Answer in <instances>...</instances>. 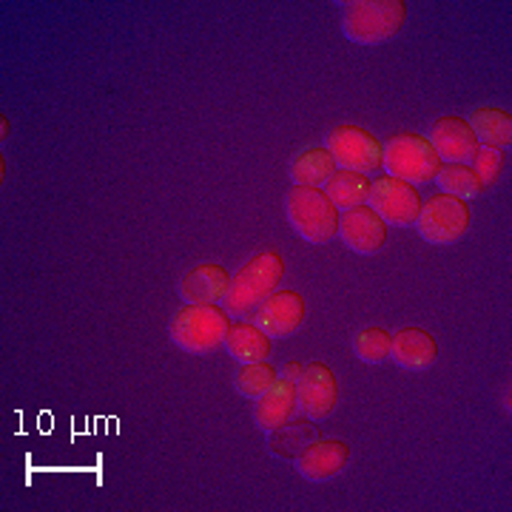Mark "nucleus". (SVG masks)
I'll return each mask as SVG.
<instances>
[{
    "instance_id": "7",
    "label": "nucleus",
    "mask_w": 512,
    "mask_h": 512,
    "mask_svg": "<svg viewBox=\"0 0 512 512\" xmlns=\"http://www.w3.org/2000/svg\"><path fill=\"white\" fill-rule=\"evenodd\" d=\"M328 151L339 168L356 174H376L384 168V143L365 126H336L328 134Z\"/></svg>"
},
{
    "instance_id": "5",
    "label": "nucleus",
    "mask_w": 512,
    "mask_h": 512,
    "mask_svg": "<svg viewBox=\"0 0 512 512\" xmlns=\"http://www.w3.org/2000/svg\"><path fill=\"white\" fill-rule=\"evenodd\" d=\"M384 143V168L390 177H399L404 183L430 185L436 183V174L441 171V157L430 140L419 131H396Z\"/></svg>"
},
{
    "instance_id": "24",
    "label": "nucleus",
    "mask_w": 512,
    "mask_h": 512,
    "mask_svg": "<svg viewBox=\"0 0 512 512\" xmlns=\"http://www.w3.org/2000/svg\"><path fill=\"white\" fill-rule=\"evenodd\" d=\"M390 348H393V333L382 325H367L353 336V353L365 365H382L384 359H390Z\"/></svg>"
},
{
    "instance_id": "15",
    "label": "nucleus",
    "mask_w": 512,
    "mask_h": 512,
    "mask_svg": "<svg viewBox=\"0 0 512 512\" xmlns=\"http://www.w3.org/2000/svg\"><path fill=\"white\" fill-rule=\"evenodd\" d=\"M390 356L402 370L421 373V370H427V367L439 362V339L430 330L419 328V325H407V328L393 333Z\"/></svg>"
},
{
    "instance_id": "1",
    "label": "nucleus",
    "mask_w": 512,
    "mask_h": 512,
    "mask_svg": "<svg viewBox=\"0 0 512 512\" xmlns=\"http://www.w3.org/2000/svg\"><path fill=\"white\" fill-rule=\"evenodd\" d=\"M407 23L404 0H348L342 3V32L359 46H379L402 35Z\"/></svg>"
},
{
    "instance_id": "25",
    "label": "nucleus",
    "mask_w": 512,
    "mask_h": 512,
    "mask_svg": "<svg viewBox=\"0 0 512 512\" xmlns=\"http://www.w3.org/2000/svg\"><path fill=\"white\" fill-rule=\"evenodd\" d=\"M470 165H473V171H476L478 180L484 185V191H487V188H493V185L501 180V174H504V151L481 146Z\"/></svg>"
},
{
    "instance_id": "10",
    "label": "nucleus",
    "mask_w": 512,
    "mask_h": 512,
    "mask_svg": "<svg viewBox=\"0 0 512 512\" xmlns=\"http://www.w3.org/2000/svg\"><path fill=\"white\" fill-rule=\"evenodd\" d=\"M296 404L308 419H328L339 404V382L333 367L325 362H308L296 376Z\"/></svg>"
},
{
    "instance_id": "8",
    "label": "nucleus",
    "mask_w": 512,
    "mask_h": 512,
    "mask_svg": "<svg viewBox=\"0 0 512 512\" xmlns=\"http://www.w3.org/2000/svg\"><path fill=\"white\" fill-rule=\"evenodd\" d=\"M308 316V305L305 296L291 288H279L271 296H265L256 308L245 313V319L262 328L271 339H288L296 330L305 325Z\"/></svg>"
},
{
    "instance_id": "6",
    "label": "nucleus",
    "mask_w": 512,
    "mask_h": 512,
    "mask_svg": "<svg viewBox=\"0 0 512 512\" xmlns=\"http://www.w3.org/2000/svg\"><path fill=\"white\" fill-rule=\"evenodd\" d=\"M470 225H473L470 202L439 191L436 197L421 202L416 231L430 245H456L458 239L467 237Z\"/></svg>"
},
{
    "instance_id": "19",
    "label": "nucleus",
    "mask_w": 512,
    "mask_h": 512,
    "mask_svg": "<svg viewBox=\"0 0 512 512\" xmlns=\"http://www.w3.org/2000/svg\"><path fill=\"white\" fill-rule=\"evenodd\" d=\"M336 171H339V165L330 157L328 146L299 148L288 165L293 185H308V188H325Z\"/></svg>"
},
{
    "instance_id": "17",
    "label": "nucleus",
    "mask_w": 512,
    "mask_h": 512,
    "mask_svg": "<svg viewBox=\"0 0 512 512\" xmlns=\"http://www.w3.org/2000/svg\"><path fill=\"white\" fill-rule=\"evenodd\" d=\"M222 348L228 350L231 359H237L242 365H245V362H265V359H271L274 339H271L262 328L251 325L248 319H239V322H231V328L225 333Z\"/></svg>"
},
{
    "instance_id": "20",
    "label": "nucleus",
    "mask_w": 512,
    "mask_h": 512,
    "mask_svg": "<svg viewBox=\"0 0 512 512\" xmlns=\"http://www.w3.org/2000/svg\"><path fill=\"white\" fill-rule=\"evenodd\" d=\"M325 194H328L330 202L339 211H348V208H356V205H367V200H370V177L339 168L328 180V185H325Z\"/></svg>"
},
{
    "instance_id": "22",
    "label": "nucleus",
    "mask_w": 512,
    "mask_h": 512,
    "mask_svg": "<svg viewBox=\"0 0 512 512\" xmlns=\"http://www.w3.org/2000/svg\"><path fill=\"white\" fill-rule=\"evenodd\" d=\"M436 183L444 194H453L461 200H476L484 194V185L478 180V174L473 171V165H458V163H444L441 171L436 174Z\"/></svg>"
},
{
    "instance_id": "12",
    "label": "nucleus",
    "mask_w": 512,
    "mask_h": 512,
    "mask_svg": "<svg viewBox=\"0 0 512 512\" xmlns=\"http://www.w3.org/2000/svg\"><path fill=\"white\" fill-rule=\"evenodd\" d=\"M387 222L370 208V205H356L342 211L339 217V237L348 245L353 254H379L387 242Z\"/></svg>"
},
{
    "instance_id": "13",
    "label": "nucleus",
    "mask_w": 512,
    "mask_h": 512,
    "mask_svg": "<svg viewBox=\"0 0 512 512\" xmlns=\"http://www.w3.org/2000/svg\"><path fill=\"white\" fill-rule=\"evenodd\" d=\"M430 146L436 148V154L441 157V163H458V165H470L473 157L478 154V140L473 134L470 123L464 117H456V114H447V117H439L430 134H427Z\"/></svg>"
},
{
    "instance_id": "21",
    "label": "nucleus",
    "mask_w": 512,
    "mask_h": 512,
    "mask_svg": "<svg viewBox=\"0 0 512 512\" xmlns=\"http://www.w3.org/2000/svg\"><path fill=\"white\" fill-rule=\"evenodd\" d=\"M271 439H268V447H271V453L279 458H293L299 456L313 439H319V430L308 424V421H288L285 427H279L274 433H268Z\"/></svg>"
},
{
    "instance_id": "18",
    "label": "nucleus",
    "mask_w": 512,
    "mask_h": 512,
    "mask_svg": "<svg viewBox=\"0 0 512 512\" xmlns=\"http://www.w3.org/2000/svg\"><path fill=\"white\" fill-rule=\"evenodd\" d=\"M473 134H476L478 146L495 148V151H510L512 148V114L498 106H476L470 111V117H464Z\"/></svg>"
},
{
    "instance_id": "23",
    "label": "nucleus",
    "mask_w": 512,
    "mask_h": 512,
    "mask_svg": "<svg viewBox=\"0 0 512 512\" xmlns=\"http://www.w3.org/2000/svg\"><path fill=\"white\" fill-rule=\"evenodd\" d=\"M276 379H279V370H276L268 359H265V362H245V365L234 373V390H237L239 396L256 402L262 393H268V387H271Z\"/></svg>"
},
{
    "instance_id": "16",
    "label": "nucleus",
    "mask_w": 512,
    "mask_h": 512,
    "mask_svg": "<svg viewBox=\"0 0 512 512\" xmlns=\"http://www.w3.org/2000/svg\"><path fill=\"white\" fill-rule=\"evenodd\" d=\"M296 410H299V404H296V382L279 373V379L268 387V393H262L254 402L256 427L262 433H274V430L285 427L296 416Z\"/></svg>"
},
{
    "instance_id": "26",
    "label": "nucleus",
    "mask_w": 512,
    "mask_h": 512,
    "mask_svg": "<svg viewBox=\"0 0 512 512\" xmlns=\"http://www.w3.org/2000/svg\"><path fill=\"white\" fill-rule=\"evenodd\" d=\"M299 370H302V365H299V362H288V365H285V370H282V376H288V379H293V382H296Z\"/></svg>"
},
{
    "instance_id": "11",
    "label": "nucleus",
    "mask_w": 512,
    "mask_h": 512,
    "mask_svg": "<svg viewBox=\"0 0 512 512\" xmlns=\"http://www.w3.org/2000/svg\"><path fill=\"white\" fill-rule=\"evenodd\" d=\"M350 456H353V450H350L348 441L319 436L293 458V467L302 478H308L313 484H322V481L339 476L350 464Z\"/></svg>"
},
{
    "instance_id": "14",
    "label": "nucleus",
    "mask_w": 512,
    "mask_h": 512,
    "mask_svg": "<svg viewBox=\"0 0 512 512\" xmlns=\"http://www.w3.org/2000/svg\"><path fill=\"white\" fill-rule=\"evenodd\" d=\"M231 279L234 276L217 262H202L197 268L185 271L177 291H180V299L185 305H220L228 296Z\"/></svg>"
},
{
    "instance_id": "9",
    "label": "nucleus",
    "mask_w": 512,
    "mask_h": 512,
    "mask_svg": "<svg viewBox=\"0 0 512 512\" xmlns=\"http://www.w3.org/2000/svg\"><path fill=\"white\" fill-rule=\"evenodd\" d=\"M421 191L416 185L404 183L399 177L382 174L370 183V200L367 205L393 228H410L416 225L421 211Z\"/></svg>"
},
{
    "instance_id": "2",
    "label": "nucleus",
    "mask_w": 512,
    "mask_h": 512,
    "mask_svg": "<svg viewBox=\"0 0 512 512\" xmlns=\"http://www.w3.org/2000/svg\"><path fill=\"white\" fill-rule=\"evenodd\" d=\"M231 328V313L222 305H183L168 322L171 342L191 356H208L222 348Z\"/></svg>"
},
{
    "instance_id": "3",
    "label": "nucleus",
    "mask_w": 512,
    "mask_h": 512,
    "mask_svg": "<svg viewBox=\"0 0 512 512\" xmlns=\"http://www.w3.org/2000/svg\"><path fill=\"white\" fill-rule=\"evenodd\" d=\"M285 214L293 231L311 245H328L339 237L342 211L330 202L325 188L293 185L285 194Z\"/></svg>"
},
{
    "instance_id": "4",
    "label": "nucleus",
    "mask_w": 512,
    "mask_h": 512,
    "mask_svg": "<svg viewBox=\"0 0 512 512\" xmlns=\"http://www.w3.org/2000/svg\"><path fill=\"white\" fill-rule=\"evenodd\" d=\"M285 279V259L279 251H256L239 274L231 279V288L225 296V311L231 316H245L256 308L265 296L279 291V282Z\"/></svg>"
}]
</instances>
